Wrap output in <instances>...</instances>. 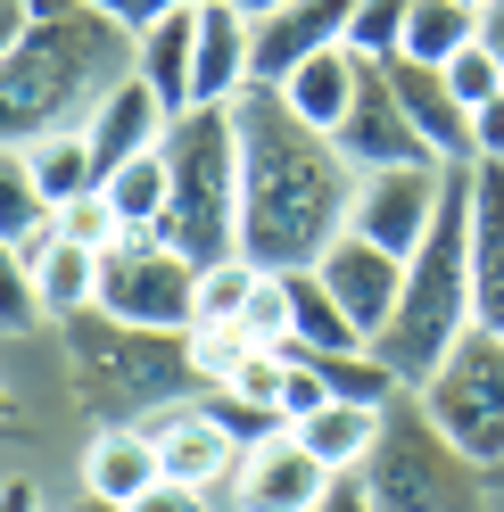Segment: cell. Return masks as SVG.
Segmentation results:
<instances>
[{"mask_svg":"<svg viewBox=\"0 0 504 512\" xmlns=\"http://www.w3.org/2000/svg\"><path fill=\"white\" fill-rule=\"evenodd\" d=\"M471 157H496V166H504V91L471 116Z\"/></svg>","mask_w":504,"mask_h":512,"instance_id":"39","label":"cell"},{"mask_svg":"<svg viewBox=\"0 0 504 512\" xmlns=\"http://www.w3.org/2000/svg\"><path fill=\"white\" fill-rule=\"evenodd\" d=\"M414 405H422L480 471H496V463H504V331H480V323H471L447 356H438V372L414 389Z\"/></svg>","mask_w":504,"mask_h":512,"instance_id":"7","label":"cell"},{"mask_svg":"<svg viewBox=\"0 0 504 512\" xmlns=\"http://www.w3.org/2000/svg\"><path fill=\"white\" fill-rule=\"evenodd\" d=\"M232 124H240V256L265 265V273L323 265V248L356 223V182L364 174L273 83L240 91Z\"/></svg>","mask_w":504,"mask_h":512,"instance_id":"1","label":"cell"},{"mask_svg":"<svg viewBox=\"0 0 504 512\" xmlns=\"http://www.w3.org/2000/svg\"><path fill=\"white\" fill-rule=\"evenodd\" d=\"M447 190H455V166H389V174H364L348 232L381 240L389 256H414V248L430 240L438 207H447Z\"/></svg>","mask_w":504,"mask_h":512,"instance_id":"10","label":"cell"},{"mask_svg":"<svg viewBox=\"0 0 504 512\" xmlns=\"http://www.w3.org/2000/svg\"><path fill=\"white\" fill-rule=\"evenodd\" d=\"M339 157H348L356 174H389V166H447L422 133H414V116H405V100L389 91V75H381V58H364V83H356V108H348V124H339Z\"/></svg>","mask_w":504,"mask_h":512,"instance_id":"11","label":"cell"},{"mask_svg":"<svg viewBox=\"0 0 504 512\" xmlns=\"http://www.w3.org/2000/svg\"><path fill=\"white\" fill-rule=\"evenodd\" d=\"M290 314H298V356H364V331L348 323V306L323 290V273H290Z\"/></svg>","mask_w":504,"mask_h":512,"instance_id":"25","label":"cell"},{"mask_svg":"<svg viewBox=\"0 0 504 512\" xmlns=\"http://www.w3.org/2000/svg\"><path fill=\"white\" fill-rule=\"evenodd\" d=\"M389 91L405 100V116H414V133L447 157V166H471V108L455 100L447 67H422V58H381Z\"/></svg>","mask_w":504,"mask_h":512,"instance_id":"16","label":"cell"},{"mask_svg":"<svg viewBox=\"0 0 504 512\" xmlns=\"http://www.w3.org/2000/svg\"><path fill=\"white\" fill-rule=\"evenodd\" d=\"M100 190L116 199L124 232H157V223H166V199H174V174H166V141H157L149 157H133V166H116Z\"/></svg>","mask_w":504,"mask_h":512,"instance_id":"27","label":"cell"},{"mask_svg":"<svg viewBox=\"0 0 504 512\" xmlns=\"http://www.w3.org/2000/svg\"><path fill=\"white\" fill-rule=\"evenodd\" d=\"M248 347H257V339H248L240 323H191V364H199L207 389H224V380L248 364Z\"/></svg>","mask_w":504,"mask_h":512,"instance_id":"34","label":"cell"},{"mask_svg":"<svg viewBox=\"0 0 504 512\" xmlns=\"http://www.w3.org/2000/svg\"><path fill=\"white\" fill-rule=\"evenodd\" d=\"M348 25H356V0H290V9H273L257 17V83H290L306 58H323L348 42Z\"/></svg>","mask_w":504,"mask_h":512,"instance_id":"13","label":"cell"},{"mask_svg":"<svg viewBox=\"0 0 504 512\" xmlns=\"http://www.w3.org/2000/svg\"><path fill=\"white\" fill-rule=\"evenodd\" d=\"M314 372H323L331 397H348V405H381V413H389V405L405 397V380L372 356V347H364V356H314Z\"/></svg>","mask_w":504,"mask_h":512,"instance_id":"28","label":"cell"},{"mask_svg":"<svg viewBox=\"0 0 504 512\" xmlns=\"http://www.w3.org/2000/svg\"><path fill=\"white\" fill-rule=\"evenodd\" d=\"M166 124H174L166 100H157L141 75H124L108 100L91 108V124H83V133H91V157H100V182H108L116 166H133V157H149L157 141H166Z\"/></svg>","mask_w":504,"mask_h":512,"instance_id":"18","label":"cell"},{"mask_svg":"<svg viewBox=\"0 0 504 512\" xmlns=\"http://www.w3.org/2000/svg\"><path fill=\"white\" fill-rule=\"evenodd\" d=\"M166 174L174 199L157 240L182 248L191 265H224L240 256V124L232 108H191L166 124Z\"/></svg>","mask_w":504,"mask_h":512,"instance_id":"5","label":"cell"},{"mask_svg":"<svg viewBox=\"0 0 504 512\" xmlns=\"http://www.w3.org/2000/svg\"><path fill=\"white\" fill-rule=\"evenodd\" d=\"M25 281H34V298H42V314L50 323H75L83 306H100V256L91 248H75V240H58L42 265H17Z\"/></svg>","mask_w":504,"mask_h":512,"instance_id":"24","label":"cell"},{"mask_svg":"<svg viewBox=\"0 0 504 512\" xmlns=\"http://www.w3.org/2000/svg\"><path fill=\"white\" fill-rule=\"evenodd\" d=\"M91 9H108L116 25H133V34H149L157 17H182V9H207V0H91Z\"/></svg>","mask_w":504,"mask_h":512,"instance_id":"37","label":"cell"},{"mask_svg":"<svg viewBox=\"0 0 504 512\" xmlns=\"http://www.w3.org/2000/svg\"><path fill=\"white\" fill-rule=\"evenodd\" d=\"M488 504H496V512H504V463H496V471H488Z\"/></svg>","mask_w":504,"mask_h":512,"instance_id":"45","label":"cell"},{"mask_svg":"<svg viewBox=\"0 0 504 512\" xmlns=\"http://www.w3.org/2000/svg\"><path fill=\"white\" fill-rule=\"evenodd\" d=\"M199 108H232L240 91H257V25H248L232 0H207L199 9Z\"/></svg>","mask_w":504,"mask_h":512,"instance_id":"17","label":"cell"},{"mask_svg":"<svg viewBox=\"0 0 504 512\" xmlns=\"http://www.w3.org/2000/svg\"><path fill=\"white\" fill-rule=\"evenodd\" d=\"M447 83H455V100H463L471 116H480V108L496 100V91H504V67H496V58H488L480 42H471V50H455V58H447Z\"/></svg>","mask_w":504,"mask_h":512,"instance_id":"35","label":"cell"},{"mask_svg":"<svg viewBox=\"0 0 504 512\" xmlns=\"http://www.w3.org/2000/svg\"><path fill=\"white\" fill-rule=\"evenodd\" d=\"M471 323L504 331V166L471 157Z\"/></svg>","mask_w":504,"mask_h":512,"instance_id":"14","label":"cell"},{"mask_svg":"<svg viewBox=\"0 0 504 512\" xmlns=\"http://www.w3.org/2000/svg\"><path fill=\"white\" fill-rule=\"evenodd\" d=\"M58 339H67V364H75L91 422L149 430L157 413L191 405L207 389L191 364V331H141V323H116L108 306H83L75 323H58Z\"/></svg>","mask_w":504,"mask_h":512,"instance_id":"3","label":"cell"},{"mask_svg":"<svg viewBox=\"0 0 504 512\" xmlns=\"http://www.w3.org/2000/svg\"><path fill=\"white\" fill-rule=\"evenodd\" d=\"M463 331H471V174L455 166V190H447V207H438L430 240L405 256V306H397V323L381 331L372 356H381L405 389H422Z\"/></svg>","mask_w":504,"mask_h":512,"instance_id":"4","label":"cell"},{"mask_svg":"<svg viewBox=\"0 0 504 512\" xmlns=\"http://www.w3.org/2000/svg\"><path fill=\"white\" fill-rule=\"evenodd\" d=\"M232 9H240L248 25H257V17H273V9H290V0H232Z\"/></svg>","mask_w":504,"mask_h":512,"instance_id":"43","label":"cell"},{"mask_svg":"<svg viewBox=\"0 0 504 512\" xmlns=\"http://www.w3.org/2000/svg\"><path fill=\"white\" fill-rule=\"evenodd\" d=\"M480 42V9L471 0H414V25H405L397 58H422V67H447L455 50Z\"/></svg>","mask_w":504,"mask_h":512,"instance_id":"26","label":"cell"},{"mask_svg":"<svg viewBox=\"0 0 504 512\" xmlns=\"http://www.w3.org/2000/svg\"><path fill=\"white\" fill-rule=\"evenodd\" d=\"M124 75H141V34L91 0H25V34L0 50V124L17 141L91 124Z\"/></svg>","mask_w":504,"mask_h":512,"instance_id":"2","label":"cell"},{"mask_svg":"<svg viewBox=\"0 0 504 512\" xmlns=\"http://www.w3.org/2000/svg\"><path fill=\"white\" fill-rule=\"evenodd\" d=\"M314 273H323V290L348 306V323L364 331V347H381V331L397 323V306H405V256H389L381 240H364V232H339Z\"/></svg>","mask_w":504,"mask_h":512,"instance_id":"12","label":"cell"},{"mask_svg":"<svg viewBox=\"0 0 504 512\" xmlns=\"http://www.w3.org/2000/svg\"><path fill=\"white\" fill-rule=\"evenodd\" d=\"M471 9H480V0H471Z\"/></svg>","mask_w":504,"mask_h":512,"instance_id":"46","label":"cell"},{"mask_svg":"<svg viewBox=\"0 0 504 512\" xmlns=\"http://www.w3.org/2000/svg\"><path fill=\"white\" fill-rule=\"evenodd\" d=\"M124 512H215V488H182V479H157V488L141 504H124Z\"/></svg>","mask_w":504,"mask_h":512,"instance_id":"38","label":"cell"},{"mask_svg":"<svg viewBox=\"0 0 504 512\" xmlns=\"http://www.w3.org/2000/svg\"><path fill=\"white\" fill-rule=\"evenodd\" d=\"M0 314H9V339H17V331H34V323H50V314H42V298H34V281H25L17 265L0 273Z\"/></svg>","mask_w":504,"mask_h":512,"instance_id":"36","label":"cell"},{"mask_svg":"<svg viewBox=\"0 0 504 512\" xmlns=\"http://www.w3.org/2000/svg\"><path fill=\"white\" fill-rule=\"evenodd\" d=\"M141 83L166 100V116H191L199 108V9H182V17H157L149 34H141Z\"/></svg>","mask_w":504,"mask_h":512,"instance_id":"20","label":"cell"},{"mask_svg":"<svg viewBox=\"0 0 504 512\" xmlns=\"http://www.w3.org/2000/svg\"><path fill=\"white\" fill-rule=\"evenodd\" d=\"M356 479H364L372 512H496L488 504V471L471 463L422 405H405V397L389 405L381 446L364 455Z\"/></svg>","mask_w":504,"mask_h":512,"instance_id":"6","label":"cell"},{"mask_svg":"<svg viewBox=\"0 0 504 512\" xmlns=\"http://www.w3.org/2000/svg\"><path fill=\"white\" fill-rule=\"evenodd\" d=\"M58 240H75V248H91V256H108V248L124 240L116 199H108V190H83L75 207H58Z\"/></svg>","mask_w":504,"mask_h":512,"instance_id":"33","label":"cell"},{"mask_svg":"<svg viewBox=\"0 0 504 512\" xmlns=\"http://www.w3.org/2000/svg\"><path fill=\"white\" fill-rule=\"evenodd\" d=\"M0 512H42V488H34V479H17V471H9V488H0Z\"/></svg>","mask_w":504,"mask_h":512,"instance_id":"41","label":"cell"},{"mask_svg":"<svg viewBox=\"0 0 504 512\" xmlns=\"http://www.w3.org/2000/svg\"><path fill=\"white\" fill-rule=\"evenodd\" d=\"M75 512H124V504H108V496H75Z\"/></svg>","mask_w":504,"mask_h":512,"instance_id":"44","label":"cell"},{"mask_svg":"<svg viewBox=\"0 0 504 512\" xmlns=\"http://www.w3.org/2000/svg\"><path fill=\"white\" fill-rule=\"evenodd\" d=\"M9 157L25 166V182H34L50 207H75L83 190H100V157H91V133H83V124H67V133H42V141H17Z\"/></svg>","mask_w":504,"mask_h":512,"instance_id":"21","label":"cell"},{"mask_svg":"<svg viewBox=\"0 0 504 512\" xmlns=\"http://www.w3.org/2000/svg\"><path fill=\"white\" fill-rule=\"evenodd\" d=\"M265 265H248V256H224V265H199V323H240L248 298H257Z\"/></svg>","mask_w":504,"mask_h":512,"instance_id":"29","label":"cell"},{"mask_svg":"<svg viewBox=\"0 0 504 512\" xmlns=\"http://www.w3.org/2000/svg\"><path fill=\"white\" fill-rule=\"evenodd\" d=\"M100 306L141 331H191L199 323V265L157 232H124L100 256Z\"/></svg>","mask_w":504,"mask_h":512,"instance_id":"8","label":"cell"},{"mask_svg":"<svg viewBox=\"0 0 504 512\" xmlns=\"http://www.w3.org/2000/svg\"><path fill=\"white\" fill-rule=\"evenodd\" d=\"M323 512H372V496H364V479H339V488L323 496Z\"/></svg>","mask_w":504,"mask_h":512,"instance_id":"42","label":"cell"},{"mask_svg":"<svg viewBox=\"0 0 504 512\" xmlns=\"http://www.w3.org/2000/svg\"><path fill=\"white\" fill-rule=\"evenodd\" d=\"M356 83H364V50H323V58H306V67L281 83V100H290L314 133H339L348 124V108H356Z\"/></svg>","mask_w":504,"mask_h":512,"instance_id":"22","label":"cell"},{"mask_svg":"<svg viewBox=\"0 0 504 512\" xmlns=\"http://www.w3.org/2000/svg\"><path fill=\"white\" fill-rule=\"evenodd\" d=\"M240 331L257 339V347H298V314H290V273H265V281H257V298H248Z\"/></svg>","mask_w":504,"mask_h":512,"instance_id":"31","label":"cell"},{"mask_svg":"<svg viewBox=\"0 0 504 512\" xmlns=\"http://www.w3.org/2000/svg\"><path fill=\"white\" fill-rule=\"evenodd\" d=\"M339 488V471L323 455H306L298 430H273L257 446H240V463L224 479L232 512H323V496Z\"/></svg>","mask_w":504,"mask_h":512,"instance_id":"9","label":"cell"},{"mask_svg":"<svg viewBox=\"0 0 504 512\" xmlns=\"http://www.w3.org/2000/svg\"><path fill=\"white\" fill-rule=\"evenodd\" d=\"M149 438H157V463H166V479H182V488H224L232 463H240V438L215 422L199 397L174 405V413H157Z\"/></svg>","mask_w":504,"mask_h":512,"instance_id":"15","label":"cell"},{"mask_svg":"<svg viewBox=\"0 0 504 512\" xmlns=\"http://www.w3.org/2000/svg\"><path fill=\"white\" fill-rule=\"evenodd\" d=\"M224 389H232L240 405H257V413H273V422H281V389H290V347H248V364L224 380Z\"/></svg>","mask_w":504,"mask_h":512,"instance_id":"30","label":"cell"},{"mask_svg":"<svg viewBox=\"0 0 504 512\" xmlns=\"http://www.w3.org/2000/svg\"><path fill=\"white\" fill-rule=\"evenodd\" d=\"M157 479H166V463H157V438L133 430V422H100L83 446V496H108V504H141Z\"/></svg>","mask_w":504,"mask_h":512,"instance_id":"19","label":"cell"},{"mask_svg":"<svg viewBox=\"0 0 504 512\" xmlns=\"http://www.w3.org/2000/svg\"><path fill=\"white\" fill-rule=\"evenodd\" d=\"M480 50L504 67V0H480Z\"/></svg>","mask_w":504,"mask_h":512,"instance_id":"40","label":"cell"},{"mask_svg":"<svg viewBox=\"0 0 504 512\" xmlns=\"http://www.w3.org/2000/svg\"><path fill=\"white\" fill-rule=\"evenodd\" d=\"M381 422H389L381 405H348V397H331V405H314L306 422H290V430H298L306 455H323L339 479H356V471H364V455L381 446Z\"/></svg>","mask_w":504,"mask_h":512,"instance_id":"23","label":"cell"},{"mask_svg":"<svg viewBox=\"0 0 504 512\" xmlns=\"http://www.w3.org/2000/svg\"><path fill=\"white\" fill-rule=\"evenodd\" d=\"M405 25H414V0H356L348 50H364V58H397V50H405Z\"/></svg>","mask_w":504,"mask_h":512,"instance_id":"32","label":"cell"}]
</instances>
